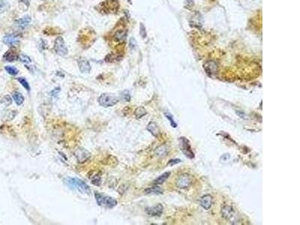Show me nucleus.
Instances as JSON below:
<instances>
[{
	"label": "nucleus",
	"instance_id": "nucleus-1",
	"mask_svg": "<svg viewBox=\"0 0 300 225\" xmlns=\"http://www.w3.org/2000/svg\"><path fill=\"white\" fill-rule=\"evenodd\" d=\"M65 183L68 185L74 188L78 189L79 191L81 193H84V194H89L91 193V189L88 186V185L85 182L82 181L81 179H78V178H72L68 177L65 179Z\"/></svg>",
	"mask_w": 300,
	"mask_h": 225
},
{
	"label": "nucleus",
	"instance_id": "nucleus-2",
	"mask_svg": "<svg viewBox=\"0 0 300 225\" xmlns=\"http://www.w3.org/2000/svg\"><path fill=\"white\" fill-rule=\"evenodd\" d=\"M221 212L222 217L226 219L227 221H230V223H231L232 224H239V215L236 212L235 209L230 206H224V207L221 209Z\"/></svg>",
	"mask_w": 300,
	"mask_h": 225
},
{
	"label": "nucleus",
	"instance_id": "nucleus-3",
	"mask_svg": "<svg viewBox=\"0 0 300 225\" xmlns=\"http://www.w3.org/2000/svg\"><path fill=\"white\" fill-rule=\"evenodd\" d=\"M95 198L98 205L104 206V207L112 208L117 204V201L115 199L110 196H108V195L96 192L95 193Z\"/></svg>",
	"mask_w": 300,
	"mask_h": 225
},
{
	"label": "nucleus",
	"instance_id": "nucleus-4",
	"mask_svg": "<svg viewBox=\"0 0 300 225\" xmlns=\"http://www.w3.org/2000/svg\"><path fill=\"white\" fill-rule=\"evenodd\" d=\"M99 104L104 108H109V107L114 106L119 102V98L115 95L110 93L102 94L98 99Z\"/></svg>",
	"mask_w": 300,
	"mask_h": 225
},
{
	"label": "nucleus",
	"instance_id": "nucleus-5",
	"mask_svg": "<svg viewBox=\"0 0 300 225\" xmlns=\"http://www.w3.org/2000/svg\"><path fill=\"white\" fill-rule=\"evenodd\" d=\"M54 50L58 55L59 56H65L68 54V48L66 44H65V41L62 37L59 36L56 39L55 43H54Z\"/></svg>",
	"mask_w": 300,
	"mask_h": 225
},
{
	"label": "nucleus",
	"instance_id": "nucleus-6",
	"mask_svg": "<svg viewBox=\"0 0 300 225\" xmlns=\"http://www.w3.org/2000/svg\"><path fill=\"white\" fill-rule=\"evenodd\" d=\"M101 10L107 13H112L119 8V2L116 0H107L100 5Z\"/></svg>",
	"mask_w": 300,
	"mask_h": 225
},
{
	"label": "nucleus",
	"instance_id": "nucleus-7",
	"mask_svg": "<svg viewBox=\"0 0 300 225\" xmlns=\"http://www.w3.org/2000/svg\"><path fill=\"white\" fill-rule=\"evenodd\" d=\"M179 142H180L179 146H181L184 154H185L187 157H188L189 158H194V154L193 153L192 149H191V147L190 145V142H189L188 140L185 138H180Z\"/></svg>",
	"mask_w": 300,
	"mask_h": 225
},
{
	"label": "nucleus",
	"instance_id": "nucleus-8",
	"mask_svg": "<svg viewBox=\"0 0 300 225\" xmlns=\"http://www.w3.org/2000/svg\"><path fill=\"white\" fill-rule=\"evenodd\" d=\"M191 182H192V179L188 174H182L178 178L177 181H176V186L181 189L186 188L190 186Z\"/></svg>",
	"mask_w": 300,
	"mask_h": 225
},
{
	"label": "nucleus",
	"instance_id": "nucleus-9",
	"mask_svg": "<svg viewBox=\"0 0 300 225\" xmlns=\"http://www.w3.org/2000/svg\"><path fill=\"white\" fill-rule=\"evenodd\" d=\"M75 156L78 159L79 163H84L91 156V154L87 150L83 148H78L75 152Z\"/></svg>",
	"mask_w": 300,
	"mask_h": 225
},
{
	"label": "nucleus",
	"instance_id": "nucleus-10",
	"mask_svg": "<svg viewBox=\"0 0 300 225\" xmlns=\"http://www.w3.org/2000/svg\"><path fill=\"white\" fill-rule=\"evenodd\" d=\"M2 41L4 44L8 46H15L20 43V37L15 34H8L3 37Z\"/></svg>",
	"mask_w": 300,
	"mask_h": 225
},
{
	"label": "nucleus",
	"instance_id": "nucleus-11",
	"mask_svg": "<svg viewBox=\"0 0 300 225\" xmlns=\"http://www.w3.org/2000/svg\"><path fill=\"white\" fill-rule=\"evenodd\" d=\"M78 64L80 71L82 73H89L91 71V65H90L89 62L85 58H80L78 60Z\"/></svg>",
	"mask_w": 300,
	"mask_h": 225
},
{
	"label": "nucleus",
	"instance_id": "nucleus-12",
	"mask_svg": "<svg viewBox=\"0 0 300 225\" xmlns=\"http://www.w3.org/2000/svg\"><path fill=\"white\" fill-rule=\"evenodd\" d=\"M146 213L150 216H160L164 211V207L161 204H158V205L149 207L146 209Z\"/></svg>",
	"mask_w": 300,
	"mask_h": 225
},
{
	"label": "nucleus",
	"instance_id": "nucleus-13",
	"mask_svg": "<svg viewBox=\"0 0 300 225\" xmlns=\"http://www.w3.org/2000/svg\"><path fill=\"white\" fill-rule=\"evenodd\" d=\"M213 204V198L211 195L206 194L200 199V205L205 209H209Z\"/></svg>",
	"mask_w": 300,
	"mask_h": 225
},
{
	"label": "nucleus",
	"instance_id": "nucleus-14",
	"mask_svg": "<svg viewBox=\"0 0 300 225\" xmlns=\"http://www.w3.org/2000/svg\"><path fill=\"white\" fill-rule=\"evenodd\" d=\"M31 20H32L31 17L26 15V16L23 17V18L16 20V21H15V26H16L17 27H18L19 29H24L26 26L30 23Z\"/></svg>",
	"mask_w": 300,
	"mask_h": 225
},
{
	"label": "nucleus",
	"instance_id": "nucleus-15",
	"mask_svg": "<svg viewBox=\"0 0 300 225\" xmlns=\"http://www.w3.org/2000/svg\"><path fill=\"white\" fill-rule=\"evenodd\" d=\"M204 68H205L206 72L210 75L215 74L218 72V66L217 63L213 61L208 62L205 65Z\"/></svg>",
	"mask_w": 300,
	"mask_h": 225
},
{
	"label": "nucleus",
	"instance_id": "nucleus-16",
	"mask_svg": "<svg viewBox=\"0 0 300 225\" xmlns=\"http://www.w3.org/2000/svg\"><path fill=\"white\" fill-rule=\"evenodd\" d=\"M18 55L17 52L13 50H9L4 54L3 59L7 62H14L18 59Z\"/></svg>",
	"mask_w": 300,
	"mask_h": 225
},
{
	"label": "nucleus",
	"instance_id": "nucleus-17",
	"mask_svg": "<svg viewBox=\"0 0 300 225\" xmlns=\"http://www.w3.org/2000/svg\"><path fill=\"white\" fill-rule=\"evenodd\" d=\"M147 130L155 138H158L160 135V130H159L158 126L156 123L153 122H152L148 125Z\"/></svg>",
	"mask_w": 300,
	"mask_h": 225
},
{
	"label": "nucleus",
	"instance_id": "nucleus-18",
	"mask_svg": "<svg viewBox=\"0 0 300 225\" xmlns=\"http://www.w3.org/2000/svg\"><path fill=\"white\" fill-rule=\"evenodd\" d=\"M126 35H127V33L125 30L119 29L118 30L115 34H114L113 39L114 41H116V42H123V41L125 40Z\"/></svg>",
	"mask_w": 300,
	"mask_h": 225
},
{
	"label": "nucleus",
	"instance_id": "nucleus-19",
	"mask_svg": "<svg viewBox=\"0 0 300 225\" xmlns=\"http://www.w3.org/2000/svg\"><path fill=\"white\" fill-rule=\"evenodd\" d=\"M170 172H164V174H162V175L159 176L158 178H157V179L154 181V184H155V185H161V184L164 183L167 180V179L170 176Z\"/></svg>",
	"mask_w": 300,
	"mask_h": 225
},
{
	"label": "nucleus",
	"instance_id": "nucleus-20",
	"mask_svg": "<svg viewBox=\"0 0 300 225\" xmlns=\"http://www.w3.org/2000/svg\"><path fill=\"white\" fill-rule=\"evenodd\" d=\"M13 98L16 102V104L18 105H21L24 101V97L22 96V95L21 93L18 92H15L13 93L12 95Z\"/></svg>",
	"mask_w": 300,
	"mask_h": 225
},
{
	"label": "nucleus",
	"instance_id": "nucleus-21",
	"mask_svg": "<svg viewBox=\"0 0 300 225\" xmlns=\"http://www.w3.org/2000/svg\"><path fill=\"white\" fill-rule=\"evenodd\" d=\"M145 192L146 194H159L163 192V190L158 186H153L152 188H149L146 189Z\"/></svg>",
	"mask_w": 300,
	"mask_h": 225
},
{
	"label": "nucleus",
	"instance_id": "nucleus-22",
	"mask_svg": "<svg viewBox=\"0 0 300 225\" xmlns=\"http://www.w3.org/2000/svg\"><path fill=\"white\" fill-rule=\"evenodd\" d=\"M146 114V109L143 108V107H139L136 109L135 110V116L138 119H140V118L142 117L143 116H145Z\"/></svg>",
	"mask_w": 300,
	"mask_h": 225
},
{
	"label": "nucleus",
	"instance_id": "nucleus-23",
	"mask_svg": "<svg viewBox=\"0 0 300 225\" xmlns=\"http://www.w3.org/2000/svg\"><path fill=\"white\" fill-rule=\"evenodd\" d=\"M5 69L9 74L13 75V76H14V75H17L19 72L18 69L16 68L13 67V66H5Z\"/></svg>",
	"mask_w": 300,
	"mask_h": 225
},
{
	"label": "nucleus",
	"instance_id": "nucleus-24",
	"mask_svg": "<svg viewBox=\"0 0 300 225\" xmlns=\"http://www.w3.org/2000/svg\"><path fill=\"white\" fill-rule=\"evenodd\" d=\"M8 8H9L8 3H7L6 2L4 1V0H0V14L6 11Z\"/></svg>",
	"mask_w": 300,
	"mask_h": 225
},
{
	"label": "nucleus",
	"instance_id": "nucleus-25",
	"mask_svg": "<svg viewBox=\"0 0 300 225\" xmlns=\"http://www.w3.org/2000/svg\"><path fill=\"white\" fill-rule=\"evenodd\" d=\"M18 59L20 62H22L26 63V64H29L32 62V59H30V57L25 55V54H21V55L19 56Z\"/></svg>",
	"mask_w": 300,
	"mask_h": 225
},
{
	"label": "nucleus",
	"instance_id": "nucleus-26",
	"mask_svg": "<svg viewBox=\"0 0 300 225\" xmlns=\"http://www.w3.org/2000/svg\"><path fill=\"white\" fill-rule=\"evenodd\" d=\"M18 80L19 82H20V83H21V85L23 86L24 88H25V89L26 90H28V91H29V90H30V86H29V82H27V80H26L25 78H18Z\"/></svg>",
	"mask_w": 300,
	"mask_h": 225
},
{
	"label": "nucleus",
	"instance_id": "nucleus-27",
	"mask_svg": "<svg viewBox=\"0 0 300 225\" xmlns=\"http://www.w3.org/2000/svg\"><path fill=\"white\" fill-rule=\"evenodd\" d=\"M1 103L4 105H5V106H9V105L11 104V103H12V99H11V98L9 96V95H5V96H4L2 98Z\"/></svg>",
	"mask_w": 300,
	"mask_h": 225
},
{
	"label": "nucleus",
	"instance_id": "nucleus-28",
	"mask_svg": "<svg viewBox=\"0 0 300 225\" xmlns=\"http://www.w3.org/2000/svg\"><path fill=\"white\" fill-rule=\"evenodd\" d=\"M167 152H168V149H166V146H161L156 149V153L159 156H163V155H166Z\"/></svg>",
	"mask_w": 300,
	"mask_h": 225
},
{
	"label": "nucleus",
	"instance_id": "nucleus-29",
	"mask_svg": "<svg viewBox=\"0 0 300 225\" xmlns=\"http://www.w3.org/2000/svg\"><path fill=\"white\" fill-rule=\"evenodd\" d=\"M164 114H165V116H166V117L168 119L169 121H170V124H171L172 127V128L177 127V124L175 122V121H174L173 118H172V116L171 115V114H170V112H165Z\"/></svg>",
	"mask_w": 300,
	"mask_h": 225
},
{
	"label": "nucleus",
	"instance_id": "nucleus-30",
	"mask_svg": "<svg viewBox=\"0 0 300 225\" xmlns=\"http://www.w3.org/2000/svg\"><path fill=\"white\" fill-rule=\"evenodd\" d=\"M92 184H94V185H97V186H99V185H101V178H100V176H95V177H94L93 179H92Z\"/></svg>",
	"mask_w": 300,
	"mask_h": 225
},
{
	"label": "nucleus",
	"instance_id": "nucleus-31",
	"mask_svg": "<svg viewBox=\"0 0 300 225\" xmlns=\"http://www.w3.org/2000/svg\"><path fill=\"white\" fill-rule=\"evenodd\" d=\"M179 162H181V160H179V159H174V160L170 161V162L168 163V164L169 165H174V164H179Z\"/></svg>",
	"mask_w": 300,
	"mask_h": 225
},
{
	"label": "nucleus",
	"instance_id": "nucleus-32",
	"mask_svg": "<svg viewBox=\"0 0 300 225\" xmlns=\"http://www.w3.org/2000/svg\"><path fill=\"white\" fill-rule=\"evenodd\" d=\"M42 1H44V0H42Z\"/></svg>",
	"mask_w": 300,
	"mask_h": 225
}]
</instances>
